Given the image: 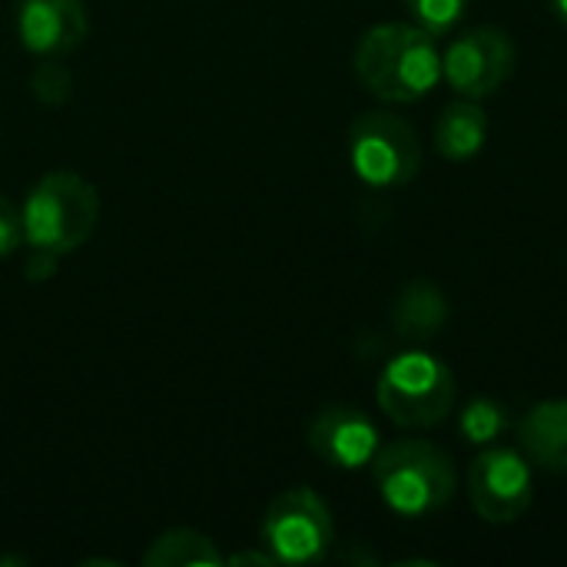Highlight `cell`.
<instances>
[{"label":"cell","instance_id":"obj_1","mask_svg":"<svg viewBox=\"0 0 567 567\" xmlns=\"http://www.w3.org/2000/svg\"><path fill=\"white\" fill-rule=\"evenodd\" d=\"M355 76L385 103H415L442 80V53L415 23H379L355 47Z\"/></svg>","mask_w":567,"mask_h":567},{"label":"cell","instance_id":"obj_2","mask_svg":"<svg viewBox=\"0 0 567 567\" xmlns=\"http://www.w3.org/2000/svg\"><path fill=\"white\" fill-rule=\"evenodd\" d=\"M379 498L399 518H425L442 512L458 492V468L449 452L425 439L389 442L372 458Z\"/></svg>","mask_w":567,"mask_h":567},{"label":"cell","instance_id":"obj_3","mask_svg":"<svg viewBox=\"0 0 567 567\" xmlns=\"http://www.w3.org/2000/svg\"><path fill=\"white\" fill-rule=\"evenodd\" d=\"M20 219L30 249L66 256L93 236L100 219V196L80 173L53 169L27 193Z\"/></svg>","mask_w":567,"mask_h":567},{"label":"cell","instance_id":"obj_4","mask_svg":"<svg viewBox=\"0 0 567 567\" xmlns=\"http://www.w3.org/2000/svg\"><path fill=\"white\" fill-rule=\"evenodd\" d=\"M375 399L399 429H432L452 415L458 382L442 359L412 349L385 362Z\"/></svg>","mask_w":567,"mask_h":567},{"label":"cell","instance_id":"obj_5","mask_svg":"<svg viewBox=\"0 0 567 567\" xmlns=\"http://www.w3.org/2000/svg\"><path fill=\"white\" fill-rule=\"evenodd\" d=\"M349 163L355 176L375 189L405 186L422 169L419 133L399 113H362L349 126Z\"/></svg>","mask_w":567,"mask_h":567},{"label":"cell","instance_id":"obj_6","mask_svg":"<svg viewBox=\"0 0 567 567\" xmlns=\"http://www.w3.org/2000/svg\"><path fill=\"white\" fill-rule=\"evenodd\" d=\"M259 535L276 565H316L329 555L336 525L329 505L312 488H289L269 502Z\"/></svg>","mask_w":567,"mask_h":567},{"label":"cell","instance_id":"obj_7","mask_svg":"<svg viewBox=\"0 0 567 567\" xmlns=\"http://www.w3.org/2000/svg\"><path fill=\"white\" fill-rule=\"evenodd\" d=\"M518 66L515 40L502 27L462 30L442 53V76L465 100H485L498 93Z\"/></svg>","mask_w":567,"mask_h":567},{"label":"cell","instance_id":"obj_8","mask_svg":"<svg viewBox=\"0 0 567 567\" xmlns=\"http://www.w3.org/2000/svg\"><path fill=\"white\" fill-rule=\"evenodd\" d=\"M535 498L528 455L515 449H488L468 465V502L482 522L512 525Z\"/></svg>","mask_w":567,"mask_h":567},{"label":"cell","instance_id":"obj_9","mask_svg":"<svg viewBox=\"0 0 567 567\" xmlns=\"http://www.w3.org/2000/svg\"><path fill=\"white\" fill-rule=\"evenodd\" d=\"M309 449L332 468L355 472L382 449L375 422L355 405H326L309 425Z\"/></svg>","mask_w":567,"mask_h":567},{"label":"cell","instance_id":"obj_10","mask_svg":"<svg viewBox=\"0 0 567 567\" xmlns=\"http://www.w3.org/2000/svg\"><path fill=\"white\" fill-rule=\"evenodd\" d=\"M83 0H17L20 43L37 56H63L86 37Z\"/></svg>","mask_w":567,"mask_h":567},{"label":"cell","instance_id":"obj_11","mask_svg":"<svg viewBox=\"0 0 567 567\" xmlns=\"http://www.w3.org/2000/svg\"><path fill=\"white\" fill-rule=\"evenodd\" d=\"M518 442L535 465L567 475V399L532 405L518 422Z\"/></svg>","mask_w":567,"mask_h":567},{"label":"cell","instance_id":"obj_12","mask_svg":"<svg viewBox=\"0 0 567 567\" xmlns=\"http://www.w3.org/2000/svg\"><path fill=\"white\" fill-rule=\"evenodd\" d=\"M445 322H449V299L435 282L412 279L399 289L392 302V326L402 339L429 342L445 329Z\"/></svg>","mask_w":567,"mask_h":567},{"label":"cell","instance_id":"obj_13","mask_svg":"<svg viewBox=\"0 0 567 567\" xmlns=\"http://www.w3.org/2000/svg\"><path fill=\"white\" fill-rule=\"evenodd\" d=\"M485 140H488V116L478 106V100H465V96L455 100L452 106H445V113L435 123V146L452 163H465L478 156Z\"/></svg>","mask_w":567,"mask_h":567},{"label":"cell","instance_id":"obj_14","mask_svg":"<svg viewBox=\"0 0 567 567\" xmlns=\"http://www.w3.org/2000/svg\"><path fill=\"white\" fill-rule=\"evenodd\" d=\"M226 558L219 555L216 542L193 532V528H173L163 532L150 551L143 555L146 567H216L223 565Z\"/></svg>","mask_w":567,"mask_h":567},{"label":"cell","instance_id":"obj_15","mask_svg":"<svg viewBox=\"0 0 567 567\" xmlns=\"http://www.w3.org/2000/svg\"><path fill=\"white\" fill-rule=\"evenodd\" d=\"M458 429L462 435L472 442V445H488L495 439H502L508 429H512V412L498 402V399H472L465 409H462V419H458Z\"/></svg>","mask_w":567,"mask_h":567},{"label":"cell","instance_id":"obj_16","mask_svg":"<svg viewBox=\"0 0 567 567\" xmlns=\"http://www.w3.org/2000/svg\"><path fill=\"white\" fill-rule=\"evenodd\" d=\"M405 7L415 27H422L432 37H445L462 23L468 0H405Z\"/></svg>","mask_w":567,"mask_h":567},{"label":"cell","instance_id":"obj_17","mask_svg":"<svg viewBox=\"0 0 567 567\" xmlns=\"http://www.w3.org/2000/svg\"><path fill=\"white\" fill-rule=\"evenodd\" d=\"M30 90L40 103L47 106H60L70 90H73V76L70 70L56 60V56H47L43 63H37V70L30 73Z\"/></svg>","mask_w":567,"mask_h":567},{"label":"cell","instance_id":"obj_18","mask_svg":"<svg viewBox=\"0 0 567 567\" xmlns=\"http://www.w3.org/2000/svg\"><path fill=\"white\" fill-rule=\"evenodd\" d=\"M23 243V219L20 209L0 196V256H10L13 249H20Z\"/></svg>","mask_w":567,"mask_h":567},{"label":"cell","instance_id":"obj_19","mask_svg":"<svg viewBox=\"0 0 567 567\" xmlns=\"http://www.w3.org/2000/svg\"><path fill=\"white\" fill-rule=\"evenodd\" d=\"M56 259H60V256H53V252H47V249H30L27 266H23L27 279H30V282H43V279H50V276L56 272Z\"/></svg>","mask_w":567,"mask_h":567},{"label":"cell","instance_id":"obj_20","mask_svg":"<svg viewBox=\"0 0 567 567\" xmlns=\"http://www.w3.org/2000/svg\"><path fill=\"white\" fill-rule=\"evenodd\" d=\"M223 565H233V567H243V565H259V567H269L276 565V558L262 548V551H239V555H229Z\"/></svg>","mask_w":567,"mask_h":567},{"label":"cell","instance_id":"obj_21","mask_svg":"<svg viewBox=\"0 0 567 567\" xmlns=\"http://www.w3.org/2000/svg\"><path fill=\"white\" fill-rule=\"evenodd\" d=\"M551 10H555V17L567 27V0H551Z\"/></svg>","mask_w":567,"mask_h":567}]
</instances>
